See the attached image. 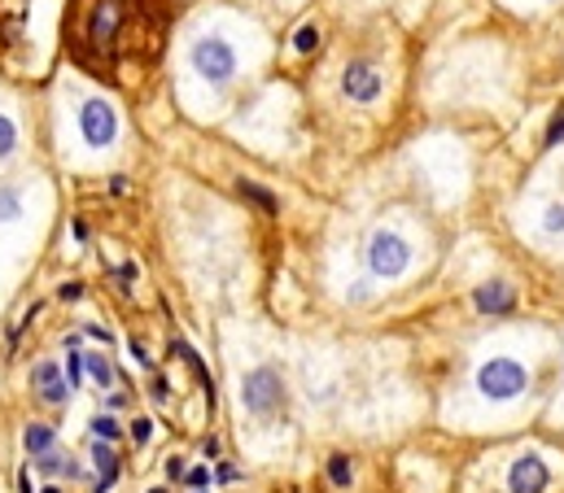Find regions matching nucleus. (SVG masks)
I'll return each instance as SVG.
<instances>
[{"mask_svg":"<svg viewBox=\"0 0 564 493\" xmlns=\"http://www.w3.org/2000/svg\"><path fill=\"white\" fill-rule=\"evenodd\" d=\"M123 437V424L115 419V415H97L93 419V441H106V446H115Z\"/></svg>","mask_w":564,"mask_h":493,"instance_id":"a211bd4d","label":"nucleus"},{"mask_svg":"<svg viewBox=\"0 0 564 493\" xmlns=\"http://www.w3.org/2000/svg\"><path fill=\"white\" fill-rule=\"evenodd\" d=\"M543 237H564V197L561 201H547V210H543Z\"/></svg>","mask_w":564,"mask_h":493,"instance_id":"aec40b11","label":"nucleus"},{"mask_svg":"<svg viewBox=\"0 0 564 493\" xmlns=\"http://www.w3.org/2000/svg\"><path fill=\"white\" fill-rule=\"evenodd\" d=\"M364 262H368V275L372 280H399L408 266H412V245L390 232V228H377L368 241H364Z\"/></svg>","mask_w":564,"mask_h":493,"instance_id":"20e7f679","label":"nucleus"},{"mask_svg":"<svg viewBox=\"0 0 564 493\" xmlns=\"http://www.w3.org/2000/svg\"><path fill=\"white\" fill-rule=\"evenodd\" d=\"M525 388H530V371H525V363H517L508 354H495V359H486L477 368V393L486 402H517Z\"/></svg>","mask_w":564,"mask_h":493,"instance_id":"7ed1b4c3","label":"nucleus"},{"mask_svg":"<svg viewBox=\"0 0 564 493\" xmlns=\"http://www.w3.org/2000/svg\"><path fill=\"white\" fill-rule=\"evenodd\" d=\"M18 140H22L18 123H13L9 114H0V162H9V157L18 153Z\"/></svg>","mask_w":564,"mask_h":493,"instance_id":"6ab92c4d","label":"nucleus"},{"mask_svg":"<svg viewBox=\"0 0 564 493\" xmlns=\"http://www.w3.org/2000/svg\"><path fill=\"white\" fill-rule=\"evenodd\" d=\"M237 188H241V197H250V201H254V206H259L263 215H281V201H276V193H268V188H259L254 179H241Z\"/></svg>","mask_w":564,"mask_h":493,"instance_id":"dca6fc26","label":"nucleus"},{"mask_svg":"<svg viewBox=\"0 0 564 493\" xmlns=\"http://www.w3.org/2000/svg\"><path fill=\"white\" fill-rule=\"evenodd\" d=\"M123 18H128L123 0H97V9H93V18H88V44H93L101 57L115 53V44H119V35H123Z\"/></svg>","mask_w":564,"mask_h":493,"instance_id":"0eeeda50","label":"nucleus"},{"mask_svg":"<svg viewBox=\"0 0 564 493\" xmlns=\"http://www.w3.org/2000/svg\"><path fill=\"white\" fill-rule=\"evenodd\" d=\"M293 48H297L302 57H306V53H315V48H319V26H315V22H302V26H297V35H293Z\"/></svg>","mask_w":564,"mask_h":493,"instance_id":"412c9836","label":"nucleus"},{"mask_svg":"<svg viewBox=\"0 0 564 493\" xmlns=\"http://www.w3.org/2000/svg\"><path fill=\"white\" fill-rule=\"evenodd\" d=\"M202 454H206V459H219V441H215V437H210V441H202Z\"/></svg>","mask_w":564,"mask_h":493,"instance_id":"c85d7f7f","label":"nucleus"},{"mask_svg":"<svg viewBox=\"0 0 564 493\" xmlns=\"http://www.w3.org/2000/svg\"><path fill=\"white\" fill-rule=\"evenodd\" d=\"M75 127H79V140L88 149H115L119 144V114L106 97H79V110H75Z\"/></svg>","mask_w":564,"mask_h":493,"instance_id":"39448f33","label":"nucleus"},{"mask_svg":"<svg viewBox=\"0 0 564 493\" xmlns=\"http://www.w3.org/2000/svg\"><path fill=\"white\" fill-rule=\"evenodd\" d=\"M132 359H137L141 368H153V363H149V354H144V346H141V341H132Z\"/></svg>","mask_w":564,"mask_h":493,"instance_id":"cd10ccee","label":"nucleus"},{"mask_svg":"<svg viewBox=\"0 0 564 493\" xmlns=\"http://www.w3.org/2000/svg\"><path fill=\"white\" fill-rule=\"evenodd\" d=\"M517 306H521V293H517V284H508V280H486V284L473 293V310H477L481 319H508Z\"/></svg>","mask_w":564,"mask_h":493,"instance_id":"1a4fd4ad","label":"nucleus"},{"mask_svg":"<svg viewBox=\"0 0 564 493\" xmlns=\"http://www.w3.org/2000/svg\"><path fill=\"white\" fill-rule=\"evenodd\" d=\"M62 375H66L70 393L84 384V354H79V337H66V368H62Z\"/></svg>","mask_w":564,"mask_h":493,"instance_id":"2eb2a0df","label":"nucleus"},{"mask_svg":"<svg viewBox=\"0 0 564 493\" xmlns=\"http://www.w3.org/2000/svg\"><path fill=\"white\" fill-rule=\"evenodd\" d=\"M128 432H132V441H137V446H144V441H149V437H153V419H149V415H137V419H132V428H128Z\"/></svg>","mask_w":564,"mask_h":493,"instance_id":"5701e85b","label":"nucleus"},{"mask_svg":"<svg viewBox=\"0 0 564 493\" xmlns=\"http://www.w3.org/2000/svg\"><path fill=\"white\" fill-rule=\"evenodd\" d=\"M552 485H556V468L543 454L525 450V454L512 459V468H508V493H552Z\"/></svg>","mask_w":564,"mask_h":493,"instance_id":"423d86ee","label":"nucleus"},{"mask_svg":"<svg viewBox=\"0 0 564 493\" xmlns=\"http://www.w3.org/2000/svg\"><path fill=\"white\" fill-rule=\"evenodd\" d=\"M188 66H193V75H197L202 84L224 88V84L237 75L241 53H237V44H232L228 35H219V31H202V35L188 44Z\"/></svg>","mask_w":564,"mask_h":493,"instance_id":"f257e3e1","label":"nucleus"},{"mask_svg":"<svg viewBox=\"0 0 564 493\" xmlns=\"http://www.w3.org/2000/svg\"><path fill=\"white\" fill-rule=\"evenodd\" d=\"M84 371H88L101 388H110V384H115V368H110V359H106V354H84Z\"/></svg>","mask_w":564,"mask_h":493,"instance_id":"f3484780","label":"nucleus"},{"mask_svg":"<svg viewBox=\"0 0 564 493\" xmlns=\"http://www.w3.org/2000/svg\"><path fill=\"white\" fill-rule=\"evenodd\" d=\"M44 493H62V490H57V485H48V490H44Z\"/></svg>","mask_w":564,"mask_h":493,"instance_id":"c756f323","label":"nucleus"},{"mask_svg":"<svg viewBox=\"0 0 564 493\" xmlns=\"http://www.w3.org/2000/svg\"><path fill=\"white\" fill-rule=\"evenodd\" d=\"M22 446H26V454H31V459H40V454L57 450V432H53L48 424H26V432H22Z\"/></svg>","mask_w":564,"mask_h":493,"instance_id":"f8f14e48","label":"nucleus"},{"mask_svg":"<svg viewBox=\"0 0 564 493\" xmlns=\"http://www.w3.org/2000/svg\"><path fill=\"white\" fill-rule=\"evenodd\" d=\"M324 476H328L333 490H350V485H355V463H350L346 454H333L328 468H324Z\"/></svg>","mask_w":564,"mask_h":493,"instance_id":"4468645a","label":"nucleus"},{"mask_svg":"<svg viewBox=\"0 0 564 493\" xmlns=\"http://www.w3.org/2000/svg\"><path fill=\"white\" fill-rule=\"evenodd\" d=\"M31 388H35V397L48 402V406H62V402L70 397V384H66V375H62L57 363H40V368L31 371Z\"/></svg>","mask_w":564,"mask_h":493,"instance_id":"9b49d317","label":"nucleus"},{"mask_svg":"<svg viewBox=\"0 0 564 493\" xmlns=\"http://www.w3.org/2000/svg\"><path fill=\"white\" fill-rule=\"evenodd\" d=\"M556 144H564V106L556 110L552 127H547V149H556Z\"/></svg>","mask_w":564,"mask_h":493,"instance_id":"b1692460","label":"nucleus"},{"mask_svg":"<svg viewBox=\"0 0 564 493\" xmlns=\"http://www.w3.org/2000/svg\"><path fill=\"white\" fill-rule=\"evenodd\" d=\"M22 210H26L22 188H18V184H0V228L18 223V219H22Z\"/></svg>","mask_w":564,"mask_h":493,"instance_id":"ddd939ff","label":"nucleus"},{"mask_svg":"<svg viewBox=\"0 0 564 493\" xmlns=\"http://www.w3.org/2000/svg\"><path fill=\"white\" fill-rule=\"evenodd\" d=\"M241 406L254 415V419H281L284 406H289V388H284V375L276 368H254L241 375Z\"/></svg>","mask_w":564,"mask_h":493,"instance_id":"f03ea898","label":"nucleus"},{"mask_svg":"<svg viewBox=\"0 0 564 493\" xmlns=\"http://www.w3.org/2000/svg\"><path fill=\"white\" fill-rule=\"evenodd\" d=\"M381 88H386V79H381V70H377L372 62L355 57V62L341 66V97H346V101H355V106H372V101L381 97Z\"/></svg>","mask_w":564,"mask_h":493,"instance_id":"6e6552de","label":"nucleus"},{"mask_svg":"<svg viewBox=\"0 0 564 493\" xmlns=\"http://www.w3.org/2000/svg\"><path fill=\"white\" fill-rule=\"evenodd\" d=\"M180 481H184L188 490L197 493V490H210V481H215V476H210V468H188V472H184Z\"/></svg>","mask_w":564,"mask_h":493,"instance_id":"4be33fe9","label":"nucleus"},{"mask_svg":"<svg viewBox=\"0 0 564 493\" xmlns=\"http://www.w3.org/2000/svg\"><path fill=\"white\" fill-rule=\"evenodd\" d=\"M237 476H241V472H237L232 463H219V472H215V481H219V485H232Z\"/></svg>","mask_w":564,"mask_h":493,"instance_id":"393cba45","label":"nucleus"},{"mask_svg":"<svg viewBox=\"0 0 564 493\" xmlns=\"http://www.w3.org/2000/svg\"><path fill=\"white\" fill-rule=\"evenodd\" d=\"M57 297H62V302H79V297H84V284H62Z\"/></svg>","mask_w":564,"mask_h":493,"instance_id":"a878e982","label":"nucleus"},{"mask_svg":"<svg viewBox=\"0 0 564 493\" xmlns=\"http://www.w3.org/2000/svg\"><path fill=\"white\" fill-rule=\"evenodd\" d=\"M88 450H93V468H97V476H93V493H110L115 485H119V472H123L119 450H115V446H106V441H93Z\"/></svg>","mask_w":564,"mask_h":493,"instance_id":"9d476101","label":"nucleus"},{"mask_svg":"<svg viewBox=\"0 0 564 493\" xmlns=\"http://www.w3.org/2000/svg\"><path fill=\"white\" fill-rule=\"evenodd\" d=\"M197 493H206V490H197Z\"/></svg>","mask_w":564,"mask_h":493,"instance_id":"7c9ffc66","label":"nucleus"},{"mask_svg":"<svg viewBox=\"0 0 564 493\" xmlns=\"http://www.w3.org/2000/svg\"><path fill=\"white\" fill-rule=\"evenodd\" d=\"M166 476L180 481V476H184V459H166Z\"/></svg>","mask_w":564,"mask_h":493,"instance_id":"bb28decb","label":"nucleus"}]
</instances>
